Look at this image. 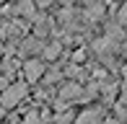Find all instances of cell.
Here are the masks:
<instances>
[{
  "label": "cell",
  "mask_w": 127,
  "mask_h": 124,
  "mask_svg": "<svg viewBox=\"0 0 127 124\" xmlns=\"http://www.w3.org/2000/svg\"><path fill=\"white\" fill-rule=\"evenodd\" d=\"M104 124H122V122H119V119H106Z\"/></svg>",
  "instance_id": "13"
},
{
  "label": "cell",
  "mask_w": 127,
  "mask_h": 124,
  "mask_svg": "<svg viewBox=\"0 0 127 124\" xmlns=\"http://www.w3.org/2000/svg\"><path fill=\"white\" fill-rule=\"evenodd\" d=\"M42 75H44V62H39L36 57H31V60L24 62V78H26V83L42 80Z\"/></svg>",
  "instance_id": "2"
},
{
  "label": "cell",
  "mask_w": 127,
  "mask_h": 124,
  "mask_svg": "<svg viewBox=\"0 0 127 124\" xmlns=\"http://www.w3.org/2000/svg\"><path fill=\"white\" fill-rule=\"evenodd\" d=\"M3 116H5V109H3V106H0V119H3Z\"/></svg>",
  "instance_id": "14"
},
{
  "label": "cell",
  "mask_w": 127,
  "mask_h": 124,
  "mask_svg": "<svg viewBox=\"0 0 127 124\" xmlns=\"http://www.w3.org/2000/svg\"><path fill=\"white\" fill-rule=\"evenodd\" d=\"M119 23H127V5L119 10Z\"/></svg>",
  "instance_id": "11"
},
{
  "label": "cell",
  "mask_w": 127,
  "mask_h": 124,
  "mask_svg": "<svg viewBox=\"0 0 127 124\" xmlns=\"http://www.w3.org/2000/svg\"><path fill=\"white\" fill-rule=\"evenodd\" d=\"M122 72H125V75H127V65H125V67H122Z\"/></svg>",
  "instance_id": "15"
},
{
  "label": "cell",
  "mask_w": 127,
  "mask_h": 124,
  "mask_svg": "<svg viewBox=\"0 0 127 124\" xmlns=\"http://www.w3.org/2000/svg\"><path fill=\"white\" fill-rule=\"evenodd\" d=\"M0 52H3V41H0Z\"/></svg>",
  "instance_id": "16"
},
{
  "label": "cell",
  "mask_w": 127,
  "mask_h": 124,
  "mask_svg": "<svg viewBox=\"0 0 127 124\" xmlns=\"http://www.w3.org/2000/svg\"><path fill=\"white\" fill-rule=\"evenodd\" d=\"M16 13L26 16V18H36V5L29 3V0H26V3H18V5H16Z\"/></svg>",
  "instance_id": "5"
},
{
  "label": "cell",
  "mask_w": 127,
  "mask_h": 124,
  "mask_svg": "<svg viewBox=\"0 0 127 124\" xmlns=\"http://www.w3.org/2000/svg\"><path fill=\"white\" fill-rule=\"evenodd\" d=\"M26 93H29L26 83H10V85L0 93V106H3V109H13V106H18L21 101L26 98Z\"/></svg>",
  "instance_id": "1"
},
{
  "label": "cell",
  "mask_w": 127,
  "mask_h": 124,
  "mask_svg": "<svg viewBox=\"0 0 127 124\" xmlns=\"http://www.w3.org/2000/svg\"><path fill=\"white\" fill-rule=\"evenodd\" d=\"M18 67H21V62L10 57V60H5V65H3V72H5V75H8V78H10V75H13V72H16V70H18Z\"/></svg>",
  "instance_id": "8"
},
{
  "label": "cell",
  "mask_w": 127,
  "mask_h": 124,
  "mask_svg": "<svg viewBox=\"0 0 127 124\" xmlns=\"http://www.w3.org/2000/svg\"><path fill=\"white\" fill-rule=\"evenodd\" d=\"M73 124H101V111L99 109H86L83 114L75 116Z\"/></svg>",
  "instance_id": "3"
},
{
  "label": "cell",
  "mask_w": 127,
  "mask_h": 124,
  "mask_svg": "<svg viewBox=\"0 0 127 124\" xmlns=\"http://www.w3.org/2000/svg\"><path fill=\"white\" fill-rule=\"evenodd\" d=\"M24 124H42V114L39 111H29L24 116Z\"/></svg>",
  "instance_id": "10"
},
{
  "label": "cell",
  "mask_w": 127,
  "mask_h": 124,
  "mask_svg": "<svg viewBox=\"0 0 127 124\" xmlns=\"http://www.w3.org/2000/svg\"><path fill=\"white\" fill-rule=\"evenodd\" d=\"M62 52V44L60 41H52L49 47H44V60H57Z\"/></svg>",
  "instance_id": "7"
},
{
  "label": "cell",
  "mask_w": 127,
  "mask_h": 124,
  "mask_svg": "<svg viewBox=\"0 0 127 124\" xmlns=\"http://www.w3.org/2000/svg\"><path fill=\"white\" fill-rule=\"evenodd\" d=\"M83 57H86V52H83V49H80V52H75V54H73V62H80Z\"/></svg>",
  "instance_id": "12"
},
{
  "label": "cell",
  "mask_w": 127,
  "mask_h": 124,
  "mask_svg": "<svg viewBox=\"0 0 127 124\" xmlns=\"http://www.w3.org/2000/svg\"><path fill=\"white\" fill-rule=\"evenodd\" d=\"M24 31H26V26L21 23V21H10V23H5V29H3V34L10 36V39H13V36H21Z\"/></svg>",
  "instance_id": "4"
},
{
  "label": "cell",
  "mask_w": 127,
  "mask_h": 124,
  "mask_svg": "<svg viewBox=\"0 0 127 124\" xmlns=\"http://www.w3.org/2000/svg\"><path fill=\"white\" fill-rule=\"evenodd\" d=\"M39 49L44 52V47H42L39 39H26V41L21 44V52H24V54H34V52H39Z\"/></svg>",
  "instance_id": "6"
},
{
  "label": "cell",
  "mask_w": 127,
  "mask_h": 124,
  "mask_svg": "<svg viewBox=\"0 0 127 124\" xmlns=\"http://www.w3.org/2000/svg\"><path fill=\"white\" fill-rule=\"evenodd\" d=\"M70 122H75V116H73L70 109H67V111H60V114L55 116V124H70Z\"/></svg>",
  "instance_id": "9"
}]
</instances>
